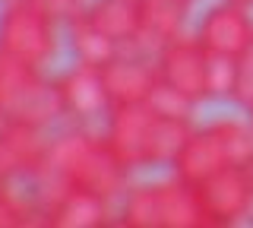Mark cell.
Listing matches in <instances>:
<instances>
[{
    "mask_svg": "<svg viewBox=\"0 0 253 228\" xmlns=\"http://www.w3.org/2000/svg\"><path fill=\"white\" fill-rule=\"evenodd\" d=\"M247 114H250V124H253V108H250V111H247Z\"/></svg>",
    "mask_w": 253,
    "mask_h": 228,
    "instance_id": "20",
    "label": "cell"
},
{
    "mask_svg": "<svg viewBox=\"0 0 253 228\" xmlns=\"http://www.w3.org/2000/svg\"><path fill=\"white\" fill-rule=\"evenodd\" d=\"M63 42V19L42 0H10L0 3V51L26 60L32 67L54 64Z\"/></svg>",
    "mask_w": 253,
    "mask_h": 228,
    "instance_id": "5",
    "label": "cell"
},
{
    "mask_svg": "<svg viewBox=\"0 0 253 228\" xmlns=\"http://www.w3.org/2000/svg\"><path fill=\"white\" fill-rule=\"evenodd\" d=\"M38 175L117 203L121 193L130 187L133 171L111 152L101 130H95L92 124H63L51 133L47 155Z\"/></svg>",
    "mask_w": 253,
    "mask_h": 228,
    "instance_id": "1",
    "label": "cell"
},
{
    "mask_svg": "<svg viewBox=\"0 0 253 228\" xmlns=\"http://www.w3.org/2000/svg\"><path fill=\"white\" fill-rule=\"evenodd\" d=\"M0 117L32 124L47 133L63 127L67 114L54 76L0 51Z\"/></svg>",
    "mask_w": 253,
    "mask_h": 228,
    "instance_id": "4",
    "label": "cell"
},
{
    "mask_svg": "<svg viewBox=\"0 0 253 228\" xmlns=\"http://www.w3.org/2000/svg\"><path fill=\"white\" fill-rule=\"evenodd\" d=\"M190 3H193V0H190Z\"/></svg>",
    "mask_w": 253,
    "mask_h": 228,
    "instance_id": "22",
    "label": "cell"
},
{
    "mask_svg": "<svg viewBox=\"0 0 253 228\" xmlns=\"http://www.w3.org/2000/svg\"><path fill=\"white\" fill-rule=\"evenodd\" d=\"M231 3H241V6H253V0H231Z\"/></svg>",
    "mask_w": 253,
    "mask_h": 228,
    "instance_id": "19",
    "label": "cell"
},
{
    "mask_svg": "<svg viewBox=\"0 0 253 228\" xmlns=\"http://www.w3.org/2000/svg\"><path fill=\"white\" fill-rule=\"evenodd\" d=\"M0 3H10V0H0Z\"/></svg>",
    "mask_w": 253,
    "mask_h": 228,
    "instance_id": "21",
    "label": "cell"
},
{
    "mask_svg": "<svg viewBox=\"0 0 253 228\" xmlns=\"http://www.w3.org/2000/svg\"><path fill=\"white\" fill-rule=\"evenodd\" d=\"M193 114H174L152 108L146 130V152H142V168H171L177 152L193 133Z\"/></svg>",
    "mask_w": 253,
    "mask_h": 228,
    "instance_id": "13",
    "label": "cell"
},
{
    "mask_svg": "<svg viewBox=\"0 0 253 228\" xmlns=\"http://www.w3.org/2000/svg\"><path fill=\"white\" fill-rule=\"evenodd\" d=\"M63 101V114L67 124H95L105 121L108 114V95H105V80H101V67L73 60L63 73L54 76Z\"/></svg>",
    "mask_w": 253,
    "mask_h": 228,
    "instance_id": "11",
    "label": "cell"
},
{
    "mask_svg": "<svg viewBox=\"0 0 253 228\" xmlns=\"http://www.w3.org/2000/svg\"><path fill=\"white\" fill-rule=\"evenodd\" d=\"M193 187L209 228H234L253 219V178L247 165H228Z\"/></svg>",
    "mask_w": 253,
    "mask_h": 228,
    "instance_id": "7",
    "label": "cell"
},
{
    "mask_svg": "<svg viewBox=\"0 0 253 228\" xmlns=\"http://www.w3.org/2000/svg\"><path fill=\"white\" fill-rule=\"evenodd\" d=\"M190 0H142V35L139 51L155 54L174 38L187 35Z\"/></svg>",
    "mask_w": 253,
    "mask_h": 228,
    "instance_id": "15",
    "label": "cell"
},
{
    "mask_svg": "<svg viewBox=\"0 0 253 228\" xmlns=\"http://www.w3.org/2000/svg\"><path fill=\"white\" fill-rule=\"evenodd\" d=\"M196 42L203 45L212 57H228L237 60L253 42V16L250 6L231 3V0H221L212 3L209 10L196 22Z\"/></svg>",
    "mask_w": 253,
    "mask_h": 228,
    "instance_id": "9",
    "label": "cell"
},
{
    "mask_svg": "<svg viewBox=\"0 0 253 228\" xmlns=\"http://www.w3.org/2000/svg\"><path fill=\"white\" fill-rule=\"evenodd\" d=\"M51 133L32 124L0 117V181L26 184L42 171Z\"/></svg>",
    "mask_w": 253,
    "mask_h": 228,
    "instance_id": "10",
    "label": "cell"
},
{
    "mask_svg": "<svg viewBox=\"0 0 253 228\" xmlns=\"http://www.w3.org/2000/svg\"><path fill=\"white\" fill-rule=\"evenodd\" d=\"M108 108L114 105H149L158 92V67L155 54L139 48L117 51L108 64H101Z\"/></svg>",
    "mask_w": 253,
    "mask_h": 228,
    "instance_id": "8",
    "label": "cell"
},
{
    "mask_svg": "<svg viewBox=\"0 0 253 228\" xmlns=\"http://www.w3.org/2000/svg\"><path fill=\"white\" fill-rule=\"evenodd\" d=\"M228 98H231L237 108H244V111L253 108V42H250V48L234 60V83H231V95Z\"/></svg>",
    "mask_w": 253,
    "mask_h": 228,
    "instance_id": "18",
    "label": "cell"
},
{
    "mask_svg": "<svg viewBox=\"0 0 253 228\" xmlns=\"http://www.w3.org/2000/svg\"><path fill=\"white\" fill-rule=\"evenodd\" d=\"M0 228H38V212L26 184L0 181Z\"/></svg>",
    "mask_w": 253,
    "mask_h": 228,
    "instance_id": "17",
    "label": "cell"
},
{
    "mask_svg": "<svg viewBox=\"0 0 253 228\" xmlns=\"http://www.w3.org/2000/svg\"><path fill=\"white\" fill-rule=\"evenodd\" d=\"M121 228H209L193 184L171 175L168 181L133 184L117 200Z\"/></svg>",
    "mask_w": 253,
    "mask_h": 228,
    "instance_id": "2",
    "label": "cell"
},
{
    "mask_svg": "<svg viewBox=\"0 0 253 228\" xmlns=\"http://www.w3.org/2000/svg\"><path fill=\"white\" fill-rule=\"evenodd\" d=\"M85 16L121 48H139L142 0H85Z\"/></svg>",
    "mask_w": 253,
    "mask_h": 228,
    "instance_id": "14",
    "label": "cell"
},
{
    "mask_svg": "<svg viewBox=\"0 0 253 228\" xmlns=\"http://www.w3.org/2000/svg\"><path fill=\"white\" fill-rule=\"evenodd\" d=\"M63 38H67V48H70V54H73V60L95 64V67L108 64L117 51H124L121 45L111 42V38L101 32L89 16H85V6L76 10L73 16L63 22Z\"/></svg>",
    "mask_w": 253,
    "mask_h": 228,
    "instance_id": "16",
    "label": "cell"
},
{
    "mask_svg": "<svg viewBox=\"0 0 253 228\" xmlns=\"http://www.w3.org/2000/svg\"><path fill=\"white\" fill-rule=\"evenodd\" d=\"M149 117H152V105H114V108H108L105 121H101L105 143L130 171L142 168Z\"/></svg>",
    "mask_w": 253,
    "mask_h": 228,
    "instance_id": "12",
    "label": "cell"
},
{
    "mask_svg": "<svg viewBox=\"0 0 253 228\" xmlns=\"http://www.w3.org/2000/svg\"><path fill=\"white\" fill-rule=\"evenodd\" d=\"M158 86L187 105H203L215 98L212 86V54L196 42V35H180L155 51Z\"/></svg>",
    "mask_w": 253,
    "mask_h": 228,
    "instance_id": "6",
    "label": "cell"
},
{
    "mask_svg": "<svg viewBox=\"0 0 253 228\" xmlns=\"http://www.w3.org/2000/svg\"><path fill=\"white\" fill-rule=\"evenodd\" d=\"M253 162V124L241 117H215L209 124H196L171 171L187 184H200L209 175L228 165H250Z\"/></svg>",
    "mask_w": 253,
    "mask_h": 228,
    "instance_id": "3",
    "label": "cell"
}]
</instances>
